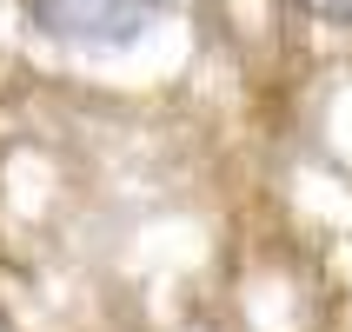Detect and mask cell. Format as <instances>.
<instances>
[{"instance_id":"6da1fadb","label":"cell","mask_w":352,"mask_h":332,"mask_svg":"<svg viewBox=\"0 0 352 332\" xmlns=\"http://www.w3.org/2000/svg\"><path fill=\"white\" fill-rule=\"evenodd\" d=\"M160 14H166V0H27V27L60 47H80V54L140 47Z\"/></svg>"},{"instance_id":"7a4b0ae2","label":"cell","mask_w":352,"mask_h":332,"mask_svg":"<svg viewBox=\"0 0 352 332\" xmlns=\"http://www.w3.org/2000/svg\"><path fill=\"white\" fill-rule=\"evenodd\" d=\"M293 14L319 20V27H352V0H293Z\"/></svg>"}]
</instances>
